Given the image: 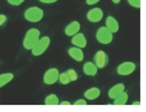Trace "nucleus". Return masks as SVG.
I'll return each instance as SVG.
<instances>
[{"mask_svg": "<svg viewBox=\"0 0 146 112\" xmlns=\"http://www.w3.org/2000/svg\"><path fill=\"white\" fill-rule=\"evenodd\" d=\"M40 39V31L36 28L30 29L23 39V47L27 50H31Z\"/></svg>", "mask_w": 146, "mask_h": 112, "instance_id": "nucleus-1", "label": "nucleus"}, {"mask_svg": "<svg viewBox=\"0 0 146 112\" xmlns=\"http://www.w3.org/2000/svg\"><path fill=\"white\" fill-rule=\"evenodd\" d=\"M44 12L41 8L38 7H31L26 10L24 12L25 19L31 23H38L42 19Z\"/></svg>", "mask_w": 146, "mask_h": 112, "instance_id": "nucleus-2", "label": "nucleus"}, {"mask_svg": "<svg viewBox=\"0 0 146 112\" xmlns=\"http://www.w3.org/2000/svg\"><path fill=\"white\" fill-rule=\"evenodd\" d=\"M50 43V39L48 36H44L39 39L35 46L31 49L32 55L35 56L42 55L49 47Z\"/></svg>", "mask_w": 146, "mask_h": 112, "instance_id": "nucleus-3", "label": "nucleus"}, {"mask_svg": "<svg viewBox=\"0 0 146 112\" xmlns=\"http://www.w3.org/2000/svg\"><path fill=\"white\" fill-rule=\"evenodd\" d=\"M96 39L100 43L108 45L112 43L113 35V33L106 27H102L99 28L96 33Z\"/></svg>", "mask_w": 146, "mask_h": 112, "instance_id": "nucleus-4", "label": "nucleus"}, {"mask_svg": "<svg viewBox=\"0 0 146 112\" xmlns=\"http://www.w3.org/2000/svg\"><path fill=\"white\" fill-rule=\"evenodd\" d=\"M59 71L57 68H50L44 74L43 82L46 85H53L58 81Z\"/></svg>", "mask_w": 146, "mask_h": 112, "instance_id": "nucleus-5", "label": "nucleus"}, {"mask_svg": "<svg viewBox=\"0 0 146 112\" xmlns=\"http://www.w3.org/2000/svg\"><path fill=\"white\" fill-rule=\"evenodd\" d=\"M110 62V58L106 53L103 51H98L94 57V63L98 69H102L106 67Z\"/></svg>", "mask_w": 146, "mask_h": 112, "instance_id": "nucleus-6", "label": "nucleus"}, {"mask_svg": "<svg viewBox=\"0 0 146 112\" xmlns=\"http://www.w3.org/2000/svg\"><path fill=\"white\" fill-rule=\"evenodd\" d=\"M136 70V64L133 62H125L119 65L117 72L119 75L127 76L133 73Z\"/></svg>", "mask_w": 146, "mask_h": 112, "instance_id": "nucleus-7", "label": "nucleus"}, {"mask_svg": "<svg viewBox=\"0 0 146 112\" xmlns=\"http://www.w3.org/2000/svg\"><path fill=\"white\" fill-rule=\"evenodd\" d=\"M104 14L103 11L99 7H94L87 12V19L91 23H98L102 19Z\"/></svg>", "mask_w": 146, "mask_h": 112, "instance_id": "nucleus-8", "label": "nucleus"}, {"mask_svg": "<svg viewBox=\"0 0 146 112\" xmlns=\"http://www.w3.org/2000/svg\"><path fill=\"white\" fill-rule=\"evenodd\" d=\"M71 43L77 47L85 48L87 45V40L86 39V36L83 35L82 33H77L76 35L73 36L71 39Z\"/></svg>", "mask_w": 146, "mask_h": 112, "instance_id": "nucleus-9", "label": "nucleus"}, {"mask_svg": "<svg viewBox=\"0 0 146 112\" xmlns=\"http://www.w3.org/2000/svg\"><path fill=\"white\" fill-rule=\"evenodd\" d=\"M81 29V25L78 21H73L65 28V34L67 36H73L78 33Z\"/></svg>", "mask_w": 146, "mask_h": 112, "instance_id": "nucleus-10", "label": "nucleus"}, {"mask_svg": "<svg viewBox=\"0 0 146 112\" xmlns=\"http://www.w3.org/2000/svg\"><path fill=\"white\" fill-rule=\"evenodd\" d=\"M68 55L77 62H82L84 59V53L82 50L77 47L70 48L68 50Z\"/></svg>", "mask_w": 146, "mask_h": 112, "instance_id": "nucleus-11", "label": "nucleus"}, {"mask_svg": "<svg viewBox=\"0 0 146 112\" xmlns=\"http://www.w3.org/2000/svg\"><path fill=\"white\" fill-rule=\"evenodd\" d=\"M125 87L123 83L116 84L115 86H113V87L110 89V91L108 92V95L110 99H114L115 98H117L122 92L125 91Z\"/></svg>", "mask_w": 146, "mask_h": 112, "instance_id": "nucleus-12", "label": "nucleus"}, {"mask_svg": "<svg viewBox=\"0 0 146 112\" xmlns=\"http://www.w3.org/2000/svg\"><path fill=\"white\" fill-rule=\"evenodd\" d=\"M106 27L113 34L117 33L119 31V23L117 20L113 16H108L106 21Z\"/></svg>", "mask_w": 146, "mask_h": 112, "instance_id": "nucleus-13", "label": "nucleus"}, {"mask_svg": "<svg viewBox=\"0 0 146 112\" xmlns=\"http://www.w3.org/2000/svg\"><path fill=\"white\" fill-rule=\"evenodd\" d=\"M98 71V68L95 65L94 63L92 62H87L83 66V72L85 75L88 76H94L97 75Z\"/></svg>", "mask_w": 146, "mask_h": 112, "instance_id": "nucleus-14", "label": "nucleus"}, {"mask_svg": "<svg viewBox=\"0 0 146 112\" xmlns=\"http://www.w3.org/2000/svg\"><path fill=\"white\" fill-rule=\"evenodd\" d=\"M100 95H101V91L98 87H92L90 89H88L84 93L85 98L90 101L98 99Z\"/></svg>", "mask_w": 146, "mask_h": 112, "instance_id": "nucleus-15", "label": "nucleus"}, {"mask_svg": "<svg viewBox=\"0 0 146 112\" xmlns=\"http://www.w3.org/2000/svg\"><path fill=\"white\" fill-rule=\"evenodd\" d=\"M129 99V95L128 93L125 91L122 92L120 95H118L117 98H115L113 101V105H118V106H122L125 105L127 101Z\"/></svg>", "mask_w": 146, "mask_h": 112, "instance_id": "nucleus-16", "label": "nucleus"}, {"mask_svg": "<svg viewBox=\"0 0 146 112\" xmlns=\"http://www.w3.org/2000/svg\"><path fill=\"white\" fill-rule=\"evenodd\" d=\"M14 79V75L12 73H4L0 75V88L9 83Z\"/></svg>", "mask_w": 146, "mask_h": 112, "instance_id": "nucleus-17", "label": "nucleus"}, {"mask_svg": "<svg viewBox=\"0 0 146 112\" xmlns=\"http://www.w3.org/2000/svg\"><path fill=\"white\" fill-rule=\"evenodd\" d=\"M44 103L46 105L52 106V105H59V99L58 98V96L54 94H51L46 96V98L45 99Z\"/></svg>", "mask_w": 146, "mask_h": 112, "instance_id": "nucleus-18", "label": "nucleus"}, {"mask_svg": "<svg viewBox=\"0 0 146 112\" xmlns=\"http://www.w3.org/2000/svg\"><path fill=\"white\" fill-rule=\"evenodd\" d=\"M58 81H59L60 83L62 84V85H67V84H69L71 82L68 75L66 74V72H62V73L60 74Z\"/></svg>", "mask_w": 146, "mask_h": 112, "instance_id": "nucleus-19", "label": "nucleus"}, {"mask_svg": "<svg viewBox=\"0 0 146 112\" xmlns=\"http://www.w3.org/2000/svg\"><path fill=\"white\" fill-rule=\"evenodd\" d=\"M66 72V74L68 75L71 82H74V81L78 79V74H77L76 71H74V69H69Z\"/></svg>", "mask_w": 146, "mask_h": 112, "instance_id": "nucleus-20", "label": "nucleus"}, {"mask_svg": "<svg viewBox=\"0 0 146 112\" xmlns=\"http://www.w3.org/2000/svg\"><path fill=\"white\" fill-rule=\"evenodd\" d=\"M131 7L135 8L141 7V0H127Z\"/></svg>", "mask_w": 146, "mask_h": 112, "instance_id": "nucleus-21", "label": "nucleus"}, {"mask_svg": "<svg viewBox=\"0 0 146 112\" xmlns=\"http://www.w3.org/2000/svg\"><path fill=\"white\" fill-rule=\"evenodd\" d=\"M9 4L12 6H19L23 3L25 0H7Z\"/></svg>", "mask_w": 146, "mask_h": 112, "instance_id": "nucleus-22", "label": "nucleus"}, {"mask_svg": "<svg viewBox=\"0 0 146 112\" xmlns=\"http://www.w3.org/2000/svg\"><path fill=\"white\" fill-rule=\"evenodd\" d=\"M74 106H78V105H81V106H85V105H87L86 101L85 99H78L77 100L76 102H74Z\"/></svg>", "mask_w": 146, "mask_h": 112, "instance_id": "nucleus-23", "label": "nucleus"}, {"mask_svg": "<svg viewBox=\"0 0 146 112\" xmlns=\"http://www.w3.org/2000/svg\"><path fill=\"white\" fill-rule=\"evenodd\" d=\"M7 16L5 15H2V14H0V27L1 26H3L6 22H7Z\"/></svg>", "mask_w": 146, "mask_h": 112, "instance_id": "nucleus-24", "label": "nucleus"}, {"mask_svg": "<svg viewBox=\"0 0 146 112\" xmlns=\"http://www.w3.org/2000/svg\"><path fill=\"white\" fill-rule=\"evenodd\" d=\"M57 1H58V0H39V2L45 4L54 3H56Z\"/></svg>", "mask_w": 146, "mask_h": 112, "instance_id": "nucleus-25", "label": "nucleus"}, {"mask_svg": "<svg viewBox=\"0 0 146 112\" xmlns=\"http://www.w3.org/2000/svg\"><path fill=\"white\" fill-rule=\"evenodd\" d=\"M100 0H86V3L90 6H93L95 5L96 3H98Z\"/></svg>", "mask_w": 146, "mask_h": 112, "instance_id": "nucleus-26", "label": "nucleus"}, {"mask_svg": "<svg viewBox=\"0 0 146 112\" xmlns=\"http://www.w3.org/2000/svg\"><path fill=\"white\" fill-rule=\"evenodd\" d=\"M59 104L62 105V106H71V103L70 102H67V101H63V102H62Z\"/></svg>", "mask_w": 146, "mask_h": 112, "instance_id": "nucleus-27", "label": "nucleus"}, {"mask_svg": "<svg viewBox=\"0 0 146 112\" xmlns=\"http://www.w3.org/2000/svg\"><path fill=\"white\" fill-rule=\"evenodd\" d=\"M112 2L115 4H118L121 2V0H112Z\"/></svg>", "mask_w": 146, "mask_h": 112, "instance_id": "nucleus-28", "label": "nucleus"}, {"mask_svg": "<svg viewBox=\"0 0 146 112\" xmlns=\"http://www.w3.org/2000/svg\"><path fill=\"white\" fill-rule=\"evenodd\" d=\"M132 105H133V106H135V105H138V106H140V105H141V103H140V102H134V103H133Z\"/></svg>", "mask_w": 146, "mask_h": 112, "instance_id": "nucleus-29", "label": "nucleus"}]
</instances>
